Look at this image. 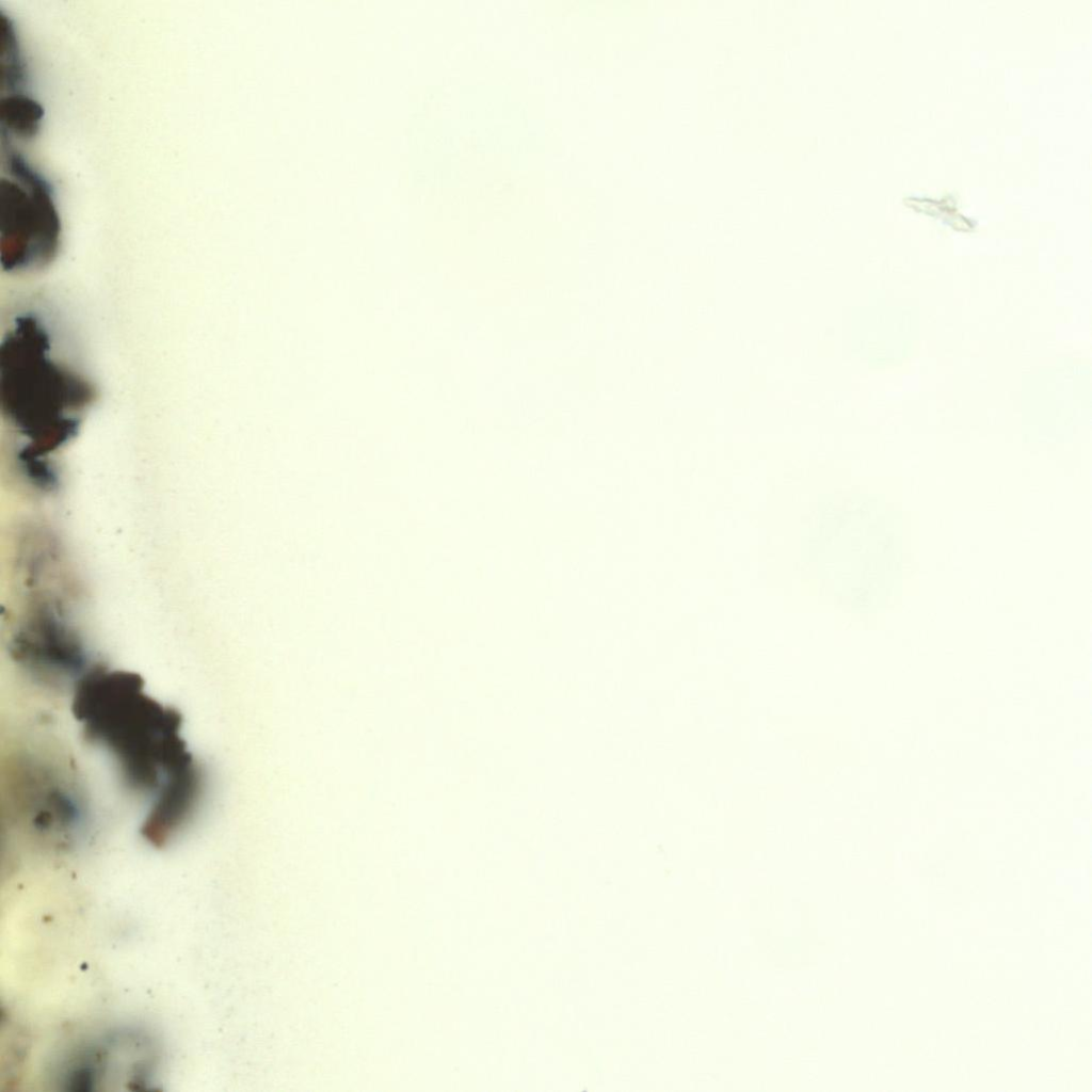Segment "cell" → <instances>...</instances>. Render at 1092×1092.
<instances>
[{
  "instance_id": "1",
  "label": "cell",
  "mask_w": 1092,
  "mask_h": 1092,
  "mask_svg": "<svg viewBox=\"0 0 1092 1092\" xmlns=\"http://www.w3.org/2000/svg\"><path fill=\"white\" fill-rule=\"evenodd\" d=\"M136 673L96 663L73 689L71 712L83 739L113 758L124 786L156 793L192 754L180 735L181 713L145 691Z\"/></svg>"
},
{
  "instance_id": "2",
  "label": "cell",
  "mask_w": 1092,
  "mask_h": 1092,
  "mask_svg": "<svg viewBox=\"0 0 1092 1092\" xmlns=\"http://www.w3.org/2000/svg\"><path fill=\"white\" fill-rule=\"evenodd\" d=\"M50 337L33 315L14 320L0 349L1 404L28 443L18 455L46 456L75 437L93 386L50 357Z\"/></svg>"
},
{
  "instance_id": "3",
  "label": "cell",
  "mask_w": 1092,
  "mask_h": 1092,
  "mask_svg": "<svg viewBox=\"0 0 1092 1092\" xmlns=\"http://www.w3.org/2000/svg\"><path fill=\"white\" fill-rule=\"evenodd\" d=\"M70 771L33 753L9 762V814L35 838L68 846L82 832L86 805Z\"/></svg>"
},
{
  "instance_id": "4",
  "label": "cell",
  "mask_w": 1092,
  "mask_h": 1092,
  "mask_svg": "<svg viewBox=\"0 0 1092 1092\" xmlns=\"http://www.w3.org/2000/svg\"><path fill=\"white\" fill-rule=\"evenodd\" d=\"M17 182L1 179V267L7 272L39 270L54 260L61 225L49 182L25 158L9 155Z\"/></svg>"
},
{
  "instance_id": "5",
  "label": "cell",
  "mask_w": 1092,
  "mask_h": 1092,
  "mask_svg": "<svg viewBox=\"0 0 1092 1092\" xmlns=\"http://www.w3.org/2000/svg\"><path fill=\"white\" fill-rule=\"evenodd\" d=\"M14 660L37 681L57 690L70 688L95 664L78 636L49 614H41L12 641Z\"/></svg>"
},
{
  "instance_id": "6",
  "label": "cell",
  "mask_w": 1092,
  "mask_h": 1092,
  "mask_svg": "<svg viewBox=\"0 0 1092 1092\" xmlns=\"http://www.w3.org/2000/svg\"><path fill=\"white\" fill-rule=\"evenodd\" d=\"M204 790V773L194 757L172 770L154 794L140 833L155 847L165 846L194 815Z\"/></svg>"
},
{
  "instance_id": "7",
  "label": "cell",
  "mask_w": 1092,
  "mask_h": 1092,
  "mask_svg": "<svg viewBox=\"0 0 1092 1092\" xmlns=\"http://www.w3.org/2000/svg\"><path fill=\"white\" fill-rule=\"evenodd\" d=\"M43 117L42 107L21 94H14L1 100L0 118L5 129L22 139L33 138Z\"/></svg>"
},
{
  "instance_id": "8",
  "label": "cell",
  "mask_w": 1092,
  "mask_h": 1092,
  "mask_svg": "<svg viewBox=\"0 0 1092 1092\" xmlns=\"http://www.w3.org/2000/svg\"><path fill=\"white\" fill-rule=\"evenodd\" d=\"M27 477L43 489H52L58 484L55 469L45 456L18 455Z\"/></svg>"
}]
</instances>
